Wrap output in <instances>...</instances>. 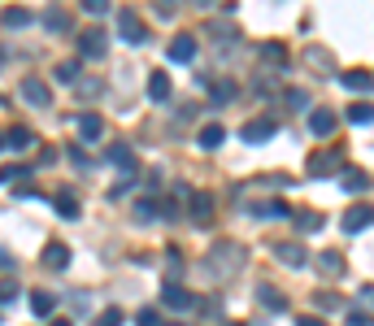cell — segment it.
Returning a JSON list of instances; mask_svg holds the SVG:
<instances>
[{
	"instance_id": "6da1fadb",
	"label": "cell",
	"mask_w": 374,
	"mask_h": 326,
	"mask_svg": "<svg viewBox=\"0 0 374 326\" xmlns=\"http://www.w3.org/2000/svg\"><path fill=\"white\" fill-rule=\"evenodd\" d=\"M118 35H122L126 44H144V40H148V26L139 22V13L122 9V13H118Z\"/></svg>"
},
{
	"instance_id": "7a4b0ae2",
	"label": "cell",
	"mask_w": 374,
	"mask_h": 326,
	"mask_svg": "<svg viewBox=\"0 0 374 326\" xmlns=\"http://www.w3.org/2000/svg\"><path fill=\"white\" fill-rule=\"evenodd\" d=\"M209 266H222V270H239L244 266V248H239V243H222V248H214V252H209Z\"/></svg>"
},
{
	"instance_id": "3957f363",
	"label": "cell",
	"mask_w": 374,
	"mask_h": 326,
	"mask_svg": "<svg viewBox=\"0 0 374 326\" xmlns=\"http://www.w3.org/2000/svg\"><path fill=\"white\" fill-rule=\"evenodd\" d=\"M105 40H109V35H105L101 26L83 31V35H78V57H92V61H96V57H105Z\"/></svg>"
},
{
	"instance_id": "277c9868",
	"label": "cell",
	"mask_w": 374,
	"mask_h": 326,
	"mask_svg": "<svg viewBox=\"0 0 374 326\" xmlns=\"http://www.w3.org/2000/svg\"><path fill=\"white\" fill-rule=\"evenodd\" d=\"M22 101L35 105V109H48L53 105V92H48V83H40V78H22Z\"/></svg>"
},
{
	"instance_id": "5b68a950",
	"label": "cell",
	"mask_w": 374,
	"mask_h": 326,
	"mask_svg": "<svg viewBox=\"0 0 374 326\" xmlns=\"http://www.w3.org/2000/svg\"><path fill=\"white\" fill-rule=\"evenodd\" d=\"M339 166H344V157H339V153H314V157H309V174H322V178H327V174H335Z\"/></svg>"
},
{
	"instance_id": "8992f818",
	"label": "cell",
	"mask_w": 374,
	"mask_h": 326,
	"mask_svg": "<svg viewBox=\"0 0 374 326\" xmlns=\"http://www.w3.org/2000/svg\"><path fill=\"white\" fill-rule=\"evenodd\" d=\"M274 130H279V122H274V118H257V122H248V126H244L239 135L248 139V144H266V139L274 135Z\"/></svg>"
},
{
	"instance_id": "52a82bcc",
	"label": "cell",
	"mask_w": 374,
	"mask_h": 326,
	"mask_svg": "<svg viewBox=\"0 0 374 326\" xmlns=\"http://www.w3.org/2000/svg\"><path fill=\"white\" fill-rule=\"evenodd\" d=\"M274 257H279L287 270H300L305 261H309V252L300 248V243H274Z\"/></svg>"
},
{
	"instance_id": "ba28073f",
	"label": "cell",
	"mask_w": 374,
	"mask_h": 326,
	"mask_svg": "<svg viewBox=\"0 0 374 326\" xmlns=\"http://www.w3.org/2000/svg\"><path fill=\"white\" fill-rule=\"evenodd\" d=\"M253 296L262 300L266 309H274V314H283V309H287V296H283L279 287H270V283H257V287H253Z\"/></svg>"
},
{
	"instance_id": "9c48e42d",
	"label": "cell",
	"mask_w": 374,
	"mask_h": 326,
	"mask_svg": "<svg viewBox=\"0 0 374 326\" xmlns=\"http://www.w3.org/2000/svg\"><path fill=\"white\" fill-rule=\"evenodd\" d=\"M109 166H118L122 174H135V153L126 144H109Z\"/></svg>"
},
{
	"instance_id": "30bf717a",
	"label": "cell",
	"mask_w": 374,
	"mask_h": 326,
	"mask_svg": "<svg viewBox=\"0 0 374 326\" xmlns=\"http://www.w3.org/2000/svg\"><path fill=\"white\" fill-rule=\"evenodd\" d=\"M209 218H214V196L192 191V222H209Z\"/></svg>"
},
{
	"instance_id": "8fae6325",
	"label": "cell",
	"mask_w": 374,
	"mask_h": 326,
	"mask_svg": "<svg viewBox=\"0 0 374 326\" xmlns=\"http://www.w3.org/2000/svg\"><path fill=\"white\" fill-rule=\"evenodd\" d=\"M70 266V248L66 243H48L44 248V270H66Z\"/></svg>"
},
{
	"instance_id": "7c38bea8",
	"label": "cell",
	"mask_w": 374,
	"mask_h": 326,
	"mask_svg": "<svg viewBox=\"0 0 374 326\" xmlns=\"http://www.w3.org/2000/svg\"><path fill=\"white\" fill-rule=\"evenodd\" d=\"M161 300H166L170 309H192V291L178 287V283H166V287H161Z\"/></svg>"
},
{
	"instance_id": "4fadbf2b",
	"label": "cell",
	"mask_w": 374,
	"mask_h": 326,
	"mask_svg": "<svg viewBox=\"0 0 374 326\" xmlns=\"http://www.w3.org/2000/svg\"><path fill=\"white\" fill-rule=\"evenodd\" d=\"M222 139H226V130H222V122H209V126H201V135H196V144L201 148H222Z\"/></svg>"
},
{
	"instance_id": "5bb4252c",
	"label": "cell",
	"mask_w": 374,
	"mask_h": 326,
	"mask_svg": "<svg viewBox=\"0 0 374 326\" xmlns=\"http://www.w3.org/2000/svg\"><path fill=\"white\" fill-rule=\"evenodd\" d=\"M78 135H83V139H101L105 135L101 113H78Z\"/></svg>"
},
{
	"instance_id": "9a60e30c",
	"label": "cell",
	"mask_w": 374,
	"mask_h": 326,
	"mask_svg": "<svg viewBox=\"0 0 374 326\" xmlns=\"http://www.w3.org/2000/svg\"><path fill=\"white\" fill-rule=\"evenodd\" d=\"M196 57V40L192 35H178L174 44H170V61H192Z\"/></svg>"
},
{
	"instance_id": "2e32d148",
	"label": "cell",
	"mask_w": 374,
	"mask_h": 326,
	"mask_svg": "<svg viewBox=\"0 0 374 326\" xmlns=\"http://www.w3.org/2000/svg\"><path fill=\"white\" fill-rule=\"evenodd\" d=\"M148 96H153V101H170V74L153 70L148 74Z\"/></svg>"
},
{
	"instance_id": "e0dca14e",
	"label": "cell",
	"mask_w": 374,
	"mask_h": 326,
	"mask_svg": "<svg viewBox=\"0 0 374 326\" xmlns=\"http://www.w3.org/2000/svg\"><path fill=\"white\" fill-rule=\"evenodd\" d=\"M339 83H344L348 92H370V70H348V74H339Z\"/></svg>"
},
{
	"instance_id": "ac0fdd59",
	"label": "cell",
	"mask_w": 374,
	"mask_h": 326,
	"mask_svg": "<svg viewBox=\"0 0 374 326\" xmlns=\"http://www.w3.org/2000/svg\"><path fill=\"white\" fill-rule=\"evenodd\" d=\"M57 214L61 218H78V214H83V205H78L74 191H57Z\"/></svg>"
},
{
	"instance_id": "d6986e66",
	"label": "cell",
	"mask_w": 374,
	"mask_h": 326,
	"mask_svg": "<svg viewBox=\"0 0 374 326\" xmlns=\"http://www.w3.org/2000/svg\"><path fill=\"white\" fill-rule=\"evenodd\" d=\"M5 144H9V148H13V153H26V148H31V144H35V135H31V130H26V126H13V130H9V135H5Z\"/></svg>"
},
{
	"instance_id": "ffe728a7",
	"label": "cell",
	"mask_w": 374,
	"mask_h": 326,
	"mask_svg": "<svg viewBox=\"0 0 374 326\" xmlns=\"http://www.w3.org/2000/svg\"><path fill=\"white\" fill-rule=\"evenodd\" d=\"M318 270L327 274V279H339V274H344V257H339V252H322L318 257Z\"/></svg>"
},
{
	"instance_id": "44dd1931",
	"label": "cell",
	"mask_w": 374,
	"mask_h": 326,
	"mask_svg": "<svg viewBox=\"0 0 374 326\" xmlns=\"http://www.w3.org/2000/svg\"><path fill=\"white\" fill-rule=\"evenodd\" d=\"M366 226H370V209H366V205H357L352 214L344 218V231H348V235H357V231H366Z\"/></svg>"
},
{
	"instance_id": "7402d4cb",
	"label": "cell",
	"mask_w": 374,
	"mask_h": 326,
	"mask_svg": "<svg viewBox=\"0 0 374 326\" xmlns=\"http://www.w3.org/2000/svg\"><path fill=\"white\" fill-rule=\"evenodd\" d=\"M44 31H57V35H61V31H70V13L66 9H48L44 13Z\"/></svg>"
},
{
	"instance_id": "603a6c76",
	"label": "cell",
	"mask_w": 374,
	"mask_h": 326,
	"mask_svg": "<svg viewBox=\"0 0 374 326\" xmlns=\"http://www.w3.org/2000/svg\"><path fill=\"white\" fill-rule=\"evenodd\" d=\"M309 126H314V135H331V130H335V113L331 109H318L314 118H309Z\"/></svg>"
},
{
	"instance_id": "cb8c5ba5",
	"label": "cell",
	"mask_w": 374,
	"mask_h": 326,
	"mask_svg": "<svg viewBox=\"0 0 374 326\" xmlns=\"http://www.w3.org/2000/svg\"><path fill=\"white\" fill-rule=\"evenodd\" d=\"M296 218L300 231H322V214H314V209H300V214H291Z\"/></svg>"
},
{
	"instance_id": "d4e9b609",
	"label": "cell",
	"mask_w": 374,
	"mask_h": 326,
	"mask_svg": "<svg viewBox=\"0 0 374 326\" xmlns=\"http://www.w3.org/2000/svg\"><path fill=\"white\" fill-rule=\"evenodd\" d=\"M0 22H5V31H22V26H31V13L26 9H9Z\"/></svg>"
},
{
	"instance_id": "484cf974",
	"label": "cell",
	"mask_w": 374,
	"mask_h": 326,
	"mask_svg": "<svg viewBox=\"0 0 374 326\" xmlns=\"http://www.w3.org/2000/svg\"><path fill=\"white\" fill-rule=\"evenodd\" d=\"M366 187H370L366 170H344V191H366Z\"/></svg>"
},
{
	"instance_id": "4316f807",
	"label": "cell",
	"mask_w": 374,
	"mask_h": 326,
	"mask_svg": "<svg viewBox=\"0 0 374 326\" xmlns=\"http://www.w3.org/2000/svg\"><path fill=\"white\" fill-rule=\"evenodd\" d=\"M344 118H348V122H352V126H370V118H374V113H370V105H366V101H362V105H352V109H348V113H344Z\"/></svg>"
},
{
	"instance_id": "83f0119b",
	"label": "cell",
	"mask_w": 374,
	"mask_h": 326,
	"mask_svg": "<svg viewBox=\"0 0 374 326\" xmlns=\"http://www.w3.org/2000/svg\"><path fill=\"white\" fill-rule=\"evenodd\" d=\"M78 74H83V70H78V61H61L57 65V83H78Z\"/></svg>"
},
{
	"instance_id": "f1b7e54d",
	"label": "cell",
	"mask_w": 374,
	"mask_h": 326,
	"mask_svg": "<svg viewBox=\"0 0 374 326\" xmlns=\"http://www.w3.org/2000/svg\"><path fill=\"white\" fill-rule=\"evenodd\" d=\"M22 178H31V166H5L0 170V183H22Z\"/></svg>"
},
{
	"instance_id": "f546056e",
	"label": "cell",
	"mask_w": 374,
	"mask_h": 326,
	"mask_svg": "<svg viewBox=\"0 0 374 326\" xmlns=\"http://www.w3.org/2000/svg\"><path fill=\"white\" fill-rule=\"evenodd\" d=\"M126 318H122V309L118 304H113V309H105V314H96V322L92 326H122Z\"/></svg>"
},
{
	"instance_id": "4dcf8cb0",
	"label": "cell",
	"mask_w": 374,
	"mask_h": 326,
	"mask_svg": "<svg viewBox=\"0 0 374 326\" xmlns=\"http://www.w3.org/2000/svg\"><path fill=\"white\" fill-rule=\"evenodd\" d=\"M53 304H57V300L48 296V291H35V296H31V309H35L40 318H44V314H53Z\"/></svg>"
},
{
	"instance_id": "1f68e13d",
	"label": "cell",
	"mask_w": 374,
	"mask_h": 326,
	"mask_svg": "<svg viewBox=\"0 0 374 326\" xmlns=\"http://www.w3.org/2000/svg\"><path fill=\"white\" fill-rule=\"evenodd\" d=\"M157 214H161V205H157V200H139V205H135V218H139V222H153Z\"/></svg>"
},
{
	"instance_id": "d6a6232c",
	"label": "cell",
	"mask_w": 374,
	"mask_h": 326,
	"mask_svg": "<svg viewBox=\"0 0 374 326\" xmlns=\"http://www.w3.org/2000/svg\"><path fill=\"white\" fill-rule=\"evenodd\" d=\"M135 326H166V322H161V314H157V309H148V304H144L139 314H135Z\"/></svg>"
},
{
	"instance_id": "836d02e7",
	"label": "cell",
	"mask_w": 374,
	"mask_h": 326,
	"mask_svg": "<svg viewBox=\"0 0 374 326\" xmlns=\"http://www.w3.org/2000/svg\"><path fill=\"white\" fill-rule=\"evenodd\" d=\"M231 96H235V87H231V83H214V105H226Z\"/></svg>"
},
{
	"instance_id": "e575fe53",
	"label": "cell",
	"mask_w": 374,
	"mask_h": 326,
	"mask_svg": "<svg viewBox=\"0 0 374 326\" xmlns=\"http://www.w3.org/2000/svg\"><path fill=\"white\" fill-rule=\"evenodd\" d=\"M83 9L92 13V18H105V13H109V0H83Z\"/></svg>"
},
{
	"instance_id": "d590c367",
	"label": "cell",
	"mask_w": 374,
	"mask_h": 326,
	"mask_svg": "<svg viewBox=\"0 0 374 326\" xmlns=\"http://www.w3.org/2000/svg\"><path fill=\"white\" fill-rule=\"evenodd\" d=\"M318 309H339V296H335V291H318Z\"/></svg>"
},
{
	"instance_id": "8d00e7d4",
	"label": "cell",
	"mask_w": 374,
	"mask_h": 326,
	"mask_svg": "<svg viewBox=\"0 0 374 326\" xmlns=\"http://www.w3.org/2000/svg\"><path fill=\"white\" fill-rule=\"evenodd\" d=\"M18 300V283H0V304H13Z\"/></svg>"
},
{
	"instance_id": "74e56055",
	"label": "cell",
	"mask_w": 374,
	"mask_h": 326,
	"mask_svg": "<svg viewBox=\"0 0 374 326\" xmlns=\"http://www.w3.org/2000/svg\"><path fill=\"white\" fill-rule=\"evenodd\" d=\"M287 105H296V109H305V105H309V92H300V87H291V92H287Z\"/></svg>"
},
{
	"instance_id": "f35d334b",
	"label": "cell",
	"mask_w": 374,
	"mask_h": 326,
	"mask_svg": "<svg viewBox=\"0 0 374 326\" xmlns=\"http://www.w3.org/2000/svg\"><path fill=\"white\" fill-rule=\"evenodd\" d=\"M348 326H370V314H366V309H352V314H348Z\"/></svg>"
},
{
	"instance_id": "ab89813d",
	"label": "cell",
	"mask_w": 374,
	"mask_h": 326,
	"mask_svg": "<svg viewBox=\"0 0 374 326\" xmlns=\"http://www.w3.org/2000/svg\"><path fill=\"white\" fill-rule=\"evenodd\" d=\"M262 53H266L270 61H283V48H279V44H266V48H262Z\"/></svg>"
},
{
	"instance_id": "60d3db41",
	"label": "cell",
	"mask_w": 374,
	"mask_h": 326,
	"mask_svg": "<svg viewBox=\"0 0 374 326\" xmlns=\"http://www.w3.org/2000/svg\"><path fill=\"white\" fill-rule=\"evenodd\" d=\"M70 161H74V166H83V170H87V166H92V161H87V157H83V148H70Z\"/></svg>"
},
{
	"instance_id": "b9f144b4",
	"label": "cell",
	"mask_w": 374,
	"mask_h": 326,
	"mask_svg": "<svg viewBox=\"0 0 374 326\" xmlns=\"http://www.w3.org/2000/svg\"><path fill=\"white\" fill-rule=\"evenodd\" d=\"M78 92H83V96H96V92H101V83H96V78H87V83H78Z\"/></svg>"
},
{
	"instance_id": "7bdbcfd3",
	"label": "cell",
	"mask_w": 374,
	"mask_h": 326,
	"mask_svg": "<svg viewBox=\"0 0 374 326\" xmlns=\"http://www.w3.org/2000/svg\"><path fill=\"white\" fill-rule=\"evenodd\" d=\"M296 326H322V318H300Z\"/></svg>"
},
{
	"instance_id": "ee69618b",
	"label": "cell",
	"mask_w": 374,
	"mask_h": 326,
	"mask_svg": "<svg viewBox=\"0 0 374 326\" xmlns=\"http://www.w3.org/2000/svg\"><path fill=\"white\" fill-rule=\"evenodd\" d=\"M53 326H70V322H66V318H61V322H53Z\"/></svg>"
},
{
	"instance_id": "f6af8a7d",
	"label": "cell",
	"mask_w": 374,
	"mask_h": 326,
	"mask_svg": "<svg viewBox=\"0 0 374 326\" xmlns=\"http://www.w3.org/2000/svg\"><path fill=\"white\" fill-rule=\"evenodd\" d=\"M0 65H5V48H0Z\"/></svg>"
},
{
	"instance_id": "bcb514c9",
	"label": "cell",
	"mask_w": 374,
	"mask_h": 326,
	"mask_svg": "<svg viewBox=\"0 0 374 326\" xmlns=\"http://www.w3.org/2000/svg\"><path fill=\"white\" fill-rule=\"evenodd\" d=\"M0 148H5V135H0Z\"/></svg>"
},
{
	"instance_id": "7dc6e473",
	"label": "cell",
	"mask_w": 374,
	"mask_h": 326,
	"mask_svg": "<svg viewBox=\"0 0 374 326\" xmlns=\"http://www.w3.org/2000/svg\"><path fill=\"white\" fill-rule=\"evenodd\" d=\"M226 326H239V322H226Z\"/></svg>"
},
{
	"instance_id": "c3c4849f",
	"label": "cell",
	"mask_w": 374,
	"mask_h": 326,
	"mask_svg": "<svg viewBox=\"0 0 374 326\" xmlns=\"http://www.w3.org/2000/svg\"><path fill=\"white\" fill-rule=\"evenodd\" d=\"M170 326H183V322H170Z\"/></svg>"
}]
</instances>
